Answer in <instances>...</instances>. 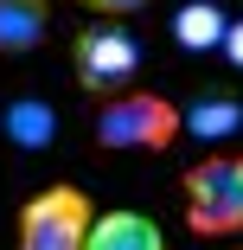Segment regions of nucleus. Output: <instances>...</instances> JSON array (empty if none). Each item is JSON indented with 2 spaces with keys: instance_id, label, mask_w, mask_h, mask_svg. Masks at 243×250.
Listing matches in <instances>:
<instances>
[{
  "instance_id": "obj_1",
  "label": "nucleus",
  "mask_w": 243,
  "mask_h": 250,
  "mask_svg": "<svg viewBox=\"0 0 243 250\" xmlns=\"http://www.w3.org/2000/svg\"><path fill=\"white\" fill-rule=\"evenodd\" d=\"M90 135H96V147H109V154H167L186 135V109L173 96H160V90H122L109 103H96Z\"/></svg>"
},
{
  "instance_id": "obj_2",
  "label": "nucleus",
  "mask_w": 243,
  "mask_h": 250,
  "mask_svg": "<svg viewBox=\"0 0 243 250\" xmlns=\"http://www.w3.org/2000/svg\"><path fill=\"white\" fill-rule=\"evenodd\" d=\"M179 192H186V225L199 237H237L243 231V147H211L205 161H192Z\"/></svg>"
},
{
  "instance_id": "obj_3",
  "label": "nucleus",
  "mask_w": 243,
  "mask_h": 250,
  "mask_svg": "<svg viewBox=\"0 0 243 250\" xmlns=\"http://www.w3.org/2000/svg\"><path fill=\"white\" fill-rule=\"evenodd\" d=\"M96 199L83 192V186H71V180H58V186H45V192H32L26 206H19V225H13V250H90V231H96Z\"/></svg>"
},
{
  "instance_id": "obj_4",
  "label": "nucleus",
  "mask_w": 243,
  "mask_h": 250,
  "mask_svg": "<svg viewBox=\"0 0 243 250\" xmlns=\"http://www.w3.org/2000/svg\"><path fill=\"white\" fill-rule=\"evenodd\" d=\"M71 71L77 83L96 96V103H109V96L134 90V71H141V45L122 20H96L71 39Z\"/></svg>"
},
{
  "instance_id": "obj_5",
  "label": "nucleus",
  "mask_w": 243,
  "mask_h": 250,
  "mask_svg": "<svg viewBox=\"0 0 243 250\" xmlns=\"http://www.w3.org/2000/svg\"><path fill=\"white\" fill-rule=\"evenodd\" d=\"M0 135L26 154H45V147L58 141V109L45 103V96H13L7 109H0Z\"/></svg>"
},
{
  "instance_id": "obj_6",
  "label": "nucleus",
  "mask_w": 243,
  "mask_h": 250,
  "mask_svg": "<svg viewBox=\"0 0 243 250\" xmlns=\"http://www.w3.org/2000/svg\"><path fill=\"white\" fill-rule=\"evenodd\" d=\"M58 0H0V58H26L38 52V39L52 32Z\"/></svg>"
},
{
  "instance_id": "obj_7",
  "label": "nucleus",
  "mask_w": 243,
  "mask_h": 250,
  "mask_svg": "<svg viewBox=\"0 0 243 250\" xmlns=\"http://www.w3.org/2000/svg\"><path fill=\"white\" fill-rule=\"evenodd\" d=\"M90 250H167V237L148 212H103L90 231Z\"/></svg>"
},
{
  "instance_id": "obj_8",
  "label": "nucleus",
  "mask_w": 243,
  "mask_h": 250,
  "mask_svg": "<svg viewBox=\"0 0 243 250\" xmlns=\"http://www.w3.org/2000/svg\"><path fill=\"white\" fill-rule=\"evenodd\" d=\"M224 7L218 0H186V7L173 13V39H179V52H224Z\"/></svg>"
},
{
  "instance_id": "obj_9",
  "label": "nucleus",
  "mask_w": 243,
  "mask_h": 250,
  "mask_svg": "<svg viewBox=\"0 0 243 250\" xmlns=\"http://www.w3.org/2000/svg\"><path fill=\"white\" fill-rule=\"evenodd\" d=\"M237 128H243V103L237 96H199L186 109V135L192 141H230Z\"/></svg>"
},
{
  "instance_id": "obj_10",
  "label": "nucleus",
  "mask_w": 243,
  "mask_h": 250,
  "mask_svg": "<svg viewBox=\"0 0 243 250\" xmlns=\"http://www.w3.org/2000/svg\"><path fill=\"white\" fill-rule=\"evenodd\" d=\"M71 7H90L96 20H122V26H128L134 13H148L154 0H71Z\"/></svg>"
},
{
  "instance_id": "obj_11",
  "label": "nucleus",
  "mask_w": 243,
  "mask_h": 250,
  "mask_svg": "<svg viewBox=\"0 0 243 250\" xmlns=\"http://www.w3.org/2000/svg\"><path fill=\"white\" fill-rule=\"evenodd\" d=\"M224 58H230V71H243V20H230V32H224Z\"/></svg>"
},
{
  "instance_id": "obj_12",
  "label": "nucleus",
  "mask_w": 243,
  "mask_h": 250,
  "mask_svg": "<svg viewBox=\"0 0 243 250\" xmlns=\"http://www.w3.org/2000/svg\"><path fill=\"white\" fill-rule=\"evenodd\" d=\"M237 250H243V244H237Z\"/></svg>"
}]
</instances>
